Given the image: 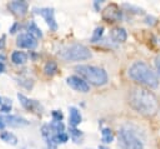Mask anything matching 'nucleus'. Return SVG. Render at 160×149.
<instances>
[{"mask_svg":"<svg viewBox=\"0 0 160 149\" xmlns=\"http://www.w3.org/2000/svg\"><path fill=\"white\" fill-rule=\"evenodd\" d=\"M26 31L28 34H30L31 36H34L35 39H39V38H42V31L41 29L36 25V23L34 20H30L26 25Z\"/></svg>","mask_w":160,"mask_h":149,"instance_id":"obj_15","label":"nucleus"},{"mask_svg":"<svg viewBox=\"0 0 160 149\" xmlns=\"http://www.w3.org/2000/svg\"><path fill=\"white\" fill-rule=\"evenodd\" d=\"M11 61L16 65H22L28 61V54L20 50H15L11 53Z\"/></svg>","mask_w":160,"mask_h":149,"instance_id":"obj_16","label":"nucleus"},{"mask_svg":"<svg viewBox=\"0 0 160 149\" xmlns=\"http://www.w3.org/2000/svg\"><path fill=\"white\" fill-rule=\"evenodd\" d=\"M5 126H6V124H5V123H4V120H2V118H1V116H0V130H1V131H2V130H4V128H5Z\"/></svg>","mask_w":160,"mask_h":149,"instance_id":"obj_32","label":"nucleus"},{"mask_svg":"<svg viewBox=\"0 0 160 149\" xmlns=\"http://www.w3.org/2000/svg\"><path fill=\"white\" fill-rule=\"evenodd\" d=\"M5 71V65L4 63H0V73H4Z\"/></svg>","mask_w":160,"mask_h":149,"instance_id":"obj_33","label":"nucleus"},{"mask_svg":"<svg viewBox=\"0 0 160 149\" xmlns=\"http://www.w3.org/2000/svg\"><path fill=\"white\" fill-rule=\"evenodd\" d=\"M128 75L132 81L140 85H145L149 88H156L159 85L158 74L146 63L140 61V60L130 65L128 70Z\"/></svg>","mask_w":160,"mask_h":149,"instance_id":"obj_2","label":"nucleus"},{"mask_svg":"<svg viewBox=\"0 0 160 149\" xmlns=\"http://www.w3.org/2000/svg\"><path fill=\"white\" fill-rule=\"evenodd\" d=\"M110 38L115 43H124L128 38V33L121 26H115L110 30Z\"/></svg>","mask_w":160,"mask_h":149,"instance_id":"obj_13","label":"nucleus"},{"mask_svg":"<svg viewBox=\"0 0 160 149\" xmlns=\"http://www.w3.org/2000/svg\"><path fill=\"white\" fill-rule=\"evenodd\" d=\"M101 140L104 144H110L114 140V133L110 128H102L101 130Z\"/></svg>","mask_w":160,"mask_h":149,"instance_id":"obj_20","label":"nucleus"},{"mask_svg":"<svg viewBox=\"0 0 160 149\" xmlns=\"http://www.w3.org/2000/svg\"><path fill=\"white\" fill-rule=\"evenodd\" d=\"M35 13L41 15L46 23V25L50 28L51 31H56L58 30V23H56V19H55V11L52 8H39V9H35Z\"/></svg>","mask_w":160,"mask_h":149,"instance_id":"obj_6","label":"nucleus"},{"mask_svg":"<svg viewBox=\"0 0 160 149\" xmlns=\"http://www.w3.org/2000/svg\"><path fill=\"white\" fill-rule=\"evenodd\" d=\"M18 99L20 101V104L29 111H32V113H40L42 106L40 105V103L38 100H34V99H30L28 96H25L24 94H18Z\"/></svg>","mask_w":160,"mask_h":149,"instance_id":"obj_9","label":"nucleus"},{"mask_svg":"<svg viewBox=\"0 0 160 149\" xmlns=\"http://www.w3.org/2000/svg\"><path fill=\"white\" fill-rule=\"evenodd\" d=\"M75 70L80 74V76L89 84H92V85H96V86H101V85H105L108 83V73L102 69V68H99V66H95V65H78L75 68Z\"/></svg>","mask_w":160,"mask_h":149,"instance_id":"obj_3","label":"nucleus"},{"mask_svg":"<svg viewBox=\"0 0 160 149\" xmlns=\"http://www.w3.org/2000/svg\"><path fill=\"white\" fill-rule=\"evenodd\" d=\"M8 8L10 9V11L14 15L24 16V15H26V13L29 10V4L25 0H14V1H10L8 4Z\"/></svg>","mask_w":160,"mask_h":149,"instance_id":"obj_10","label":"nucleus"},{"mask_svg":"<svg viewBox=\"0 0 160 149\" xmlns=\"http://www.w3.org/2000/svg\"><path fill=\"white\" fill-rule=\"evenodd\" d=\"M81 123V114L78 108L70 106L69 108V124L72 128H76Z\"/></svg>","mask_w":160,"mask_h":149,"instance_id":"obj_14","label":"nucleus"},{"mask_svg":"<svg viewBox=\"0 0 160 149\" xmlns=\"http://www.w3.org/2000/svg\"><path fill=\"white\" fill-rule=\"evenodd\" d=\"M19 26H20V25H19V23H14V25H12V26H11V28L9 29V31H10V34H15V33L18 31V29H19Z\"/></svg>","mask_w":160,"mask_h":149,"instance_id":"obj_28","label":"nucleus"},{"mask_svg":"<svg viewBox=\"0 0 160 149\" xmlns=\"http://www.w3.org/2000/svg\"><path fill=\"white\" fill-rule=\"evenodd\" d=\"M124 8H126V9H129V10H132L131 13H135V14H142V13H144L142 9H140V8H138V6H134V5H131V4H124Z\"/></svg>","mask_w":160,"mask_h":149,"instance_id":"obj_25","label":"nucleus"},{"mask_svg":"<svg viewBox=\"0 0 160 149\" xmlns=\"http://www.w3.org/2000/svg\"><path fill=\"white\" fill-rule=\"evenodd\" d=\"M51 115H52V120H58V121H61L62 118H64L62 113L59 111V110H52L51 111Z\"/></svg>","mask_w":160,"mask_h":149,"instance_id":"obj_26","label":"nucleus"},{"mask_svg":"<svg viewBox=\"0 0 160 149\" xmlns=\"http://www.w3.org/2000/svg\"><path fill=\"white\" fill-rule=\"evenodd\" d=\"M155 66H156V69H158V73L160 74V55H158V56L155 58Z\"/></svg>","mask_w":160,"mask_h":149,"instance_id":"obj_30","label":"nucleus"},{"mask_svg":"<svg viewBox=\"0 0 160 149\" xmlns=\"http://www.w3.org/2000/svg\"><path fill=\"white\" fill-rule=\"evenodd\" d=\"M99 149H108V148H106L105 145H100V146H99Z\"/></svg>","mask_w":160,"mask_h":149,"instance_id":"obj_35","label":"nucleus"},{"mask_svg":"<svg viewBox=\"0 0 160 149\" xmlns=\"http://www.w3.org/2000/svg\"><path fill=\"white\" fill-rule=\"evenodd\" d=\"M155 23H156V18H154L151 15H146V18H145V24L146 25L152 26V25H155Z\"/></svg>","mask_w":160,"mask_h":149,"instance_id":"obj_27","label":"nucleus"},{"mask_svg":"<svg viewBox=\"0 0 160 149\" xmlns=\"http://www.w3.org/2000/svg\"><path fill=\"white\" fill-rule=\"evenodd\" d=\"M5 40H6V36L1 35V38H0V50H2L5 48Z\"/></svg>","mask_w":160,"mask_h":149,"instance_id":"obj_29","label":"nucleus"},{"mask_svg":"<svg viewBox=\"0 0 160 149\" xmlns=\"http://www.w3.org/2000/svg\"><path fill=\"white\" fill-rule=\"evenodd\" d=\"M129 105L144 116H154L158 114L160 104L156 95L141 86L132 88L129 93Z\"/></svg>","mask_w":160,"mask_h":149,"instance_id":"obj_1","label":"nucleus"},{"mask_svg":"<svg viewBox=\"0 0 160 149\" xmlns=\"http://www.w3.org/2000/svg\"><path fill=\"white\" fill-rule=\"evenodd\" d=\"M69 140V135L66 133H59V134H54L52 135V141L58 145V144H65Z\"/></svg>","mask_w":160,"mask_h":149,"instance_id":"obj_22","label":"nucleus"},{"mask_svg":"<svg viewBox=\"0 0 160 149\" xmlns=\"http://www.w3.org/2000/svg\"><path fill=\"white\" fill-rule=\"evenodd\" d=\"M101 3H102V1H99V0H95V1H94V6H95V9H96L98 11H100V6H101Z\"/></svg>","mask_w":160,"mask_h":149,"instance_id":"obj_31","label":"nucleus"},{"mask_svg":"<svg viewBox=\"0 0 160 149\" xmlns=\"http://www.w3.org/2000/svg\"><path fill=\"white\" fill-rule=\"evenodd\" d=\"M6 60V58H5V55L4 54H0V63H4Z\"/></svg>","mask_w":160,"mask_h":149,"instance_id":"obj_34","label":"nucleus"},{"mask_svg":"<svg viewBox=\"0 0 160 149\" xmlns=\"http://www.w3.org/2000/svg\"><path fill=\"white\" fill-rule=\"evenodd\" d=\"M66 83L71 89H74V90H76L79 93H88L90 90V85L81 76H78V75L68 76L66 78Z\"/></svg>","mask_w":160,"mask_h":149,"instance_id":"obj_8","label":"nucleus"},{"mask_svg":"<svg viewBox=\"0 0 160 149\" xmlns=\"http://www.w3.org/2000/svg\"><path fill=\"white\" fill-rule=\"evenodd\" d=\"M1 118H2V120H4V123L6 125L14 126V128H20V126L29 125V121L25 118L20 116V115H12V114H10V115H4Z\"/></svg>","mask_w":160,"mask_h":149,"instance_id":"obj_12","label":"nucleus"},{"mask_svg":"<svg viewBox=\"0 0 160 149\" xmlns=\"http://www.w3.org/2000/svg\"><path fill=\"white\" fill-rule=\"evenodd\" d=\"M16 45L19 48H24V49H35L38 46V39H35L34 36H31L28 33H22L18 36L16 39Z\"/></svg>","mask_w":160,"mask_h":149,"instance_id":"obj_11","label":"nucleus"},{"mask_svg":"<svg viewBox=\"0 0 160 149\" xmlns=\"http://www.w3.org/2000/svg\"><path fill=\"white\" fill-rule=\"evenodd\" d=\"M44 73L48 75V76H52L58 73V64L56 61L54 60H49L45 65H44Z\"/></svg>","mask_w":160,"mask_h":149,"instance_id":"obj_18","label":"nucleus"},{"mask_svg":"<svg viewBox=\"0 0 160 149\" xmlns=\"http://www.w3.org/2000/svg\"><path fill=\"white\" fill-rule=\"evenodd\" d=\"M118 139L121 149H144V141L128 125H124L119 129Z\"/></svg>","mask_w":160,"mask_h":149,"instance_id":"obj_5","label":"nucleus"},{"mask_svg":"<svg viewBox=\"0 0 160 149\" xmlns=\"http://www.w3.org/2000/svg\"><path fill=\"white\" fill-rule=\"evenodd\" d=\"M11 100L4 98L2 101H1V105H0V111L1 113H10L11 111Z\"/></svg>","mask_w":160,"mask_h":149,"instance_id":"obj_24","label":"nucleus"},{"mask_svg":"<svg viewBox=\"0 0 160 149\" xmlns=\"http://www.w3.org/2000/svg\"><path fill=\"white\" fill-rule=\"evenodd\" d=\"M1 101H2V98H0V105H1Z\"/></svg>","mask_w":160,"mask_h":149,"instance_id":"obj_36","label":"nucleus"},{"mask_svg":"<svg viewBox=\"0 0 160 149\" xmlns=\"http://www.w3.org/2000/svg\"><path fill=\"white\" fill-rule=\"evenodd\" d=\"M49 128L52 131V134H59V133H65V125L62 121L52 120L49 123Z\"/></svg>","mask_w":160,"mask_h":149,"instance_id":"obj_19","label":"nucleus"},{"mask_svg":"<svg viewBox=\"0 0 160 149\" xmlns=\"http://www.w3.org/2000/svg\"><path fill=\"white\" fill-rule=\"evenodd\" d=\"M59 56L65 61H82L91 58V51L88 46L75 43L59 50Z\"/></svg>","mask_w":160,"mask_h":149,"instance_id":"obj_4","label":"nucleus"},{"mask_svg":"<svg viewBox=\"0 0 160 149\" xmlns=\"http://www.w3.org/2000/svg\"><path fill=\"white\" fill-rule=\"evenodd\" d=\"M102 19L108 23H116L122 19V11L116 4H110L102 10Z\"/></svg>","mask_w":160,"mask_h":149,"instance_id":"obj_7","label":"nucleus"},{"mask_svg":"<svg viewBox=\"0 0 160 149\" xmlns=\"http://www.w3.org/2000/svg\"><path fill=\"white\" fill-rule=\"evenodd\" d=\"M0 139L8 144H11V145H16L18 144V138L14 133L11 131H6V130H2L0 133Z\"/></svg>","mask_w":160,"mask_h":149,"instance_id":"obj_17","label":"nucleus"},{"mask_svg":"<svg viewBox=\"0 0 160 149\" xmlns=\"http://www.w3.org/2000/svg\"><path fill=\"white\" fill-rule=\"evenodd\" d=\"M69 131H70V138H71L75 143H78V144L81 143V140H82V131H81V130L70 126V128H69Z\"/></svg>","mask_w":160,"mask_h":149,"instance_id":"obj_21","label":"nucleus"},{"mask_svg":"<svg viewBox=\"0 0 160 149\" xmlns=\"http://www.w3.org/2000/svg\"><path fill=\"white\" fill-rule=\"evenodd\" d=\"M102 34H104V26H98V28L94 30L90 41H91V43H98V41H100V39L102 38Z\"/></svg>","mask_w":160,"mask_h":149,"instance_id":"obj_23","label":"nucleus"}]
</instances>
